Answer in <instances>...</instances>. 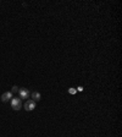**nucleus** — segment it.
Returning <instances> with one entry per match:
<instances>
[{
  "mask_svg": "<svg viewBox=\"0 0 122 137\" xmlns=\"http://www.w3.org/2000/svg\"><path fill=\"white\" fill-rule=\"evenodd\" d=\"M19 94H20V98H21V99H27L29 96H31L29 91L28 89H26V88H21V89H19Z\"/></svg>",
  "mask_w": 122,
  "mask_h": 137,
  "instance_id": "obj_3",
  "label": "nucleus"
},
{
  "mask_svg": "<svg viewBox=\"0 0 122 137\" xmlns=\"http://www.w3.org/2000/svg\"><path fill=\"white\" fill-rule=\"evenodd\" d=\"M31 97H32V98H33V99H32V101H40V99H42V96H40V93H39V92H33V93H32V94H31Z\"/></svg>",
  "mask_w": 122,
  "mask_h": 137,
  "instance_id": "obj_5",
  "label": "nucleus"
},
{
  "mask_svg": "<svg viewBox=\"0 0 122 137\" xmlns=\"http://www.w3.org/2000/svg\"><path fill=\"white\" fill-rule=\"evenodd\" d=\"M77 91L82 92V91H83V87H82V86H79V87H77Z\"/></svg>",
  "mask_w": 122,
  "mask_h": 137,
  "instance_id": "obj_8",
  "label": "nucleus"
},
{
  "mask_svg": "<svg viewBox=\"0 0 122 137\" xmlns=\"http://www.w3.org/2000/svg\"><path fill=\"white\" fill-rule=\"evenodd\" d=\"M76 92H77V89L73 88V87H71V88L68 89V93H70V94H76Z\"/></svg>",
  "mask_w": 122,
  "mask_h": 137,
  "instance_id": "obj_6",
  "label": "nucleus"
},
{
  "mask_svg": "<svg viewBox=\"0 0 122 137\" xmlns=\"http://www.w3.org/2000/svg\"><path fill=\"white\" fill-rule=\"evenodd\" d=\"M36 108V102L34 101H27L25 103V110L26 111H32Z\"/></svg>",
  "mask_w": 122,
  "mask_h": 137,
  "instance_id": "obj_2",
  "label": "nucleus"
},
{
  "mask_svg": "<svg viewBox=\"0 0 122 137\" xmlns=\"http://www.w3.org/2000/svg\"><path fill=\"white\" fill-rule=\"evenodd\" d=\"M11 108L14 110H20L22 108V99L21 98H12L11 99Z\"/></svg>",
  "mask_w": 122,
  "mask_h": 137,
  "instance_id": "obj_1",
  "label": "nucleus"
},
{
  "mask_svg": "<svg viewBox=\"0 0 122 137\" xmlns=\"http://www.w3.org/2000/svg\"><path fill=\"white\" fill-rule=\"evenodd\" d=\"M10 99H12V93H11V92H5V93L1 96V101L4 102V103L9 102Z\"/></svg>",
  "mask_w": 122,
  "mask_h": 137,
  "instance_id": "obj_4",
  "label": "nucleus"
},
{
  "mask_svg": "<svg viewBox=\"0 0 122 137\" xmlns=\"http://www.w3.org/2000/svg\"><path fill=\"white\" fill-rule=\"evenodd\" d=\"M19 87H17V86H14V87H12V89H11V93H16V92H19Z\"/></svg>",
  "mask_w": 122,
  "mask_h": 137,
  "instance_id": "obj_7",
  "label": "nucleus"
}]
</instances>
